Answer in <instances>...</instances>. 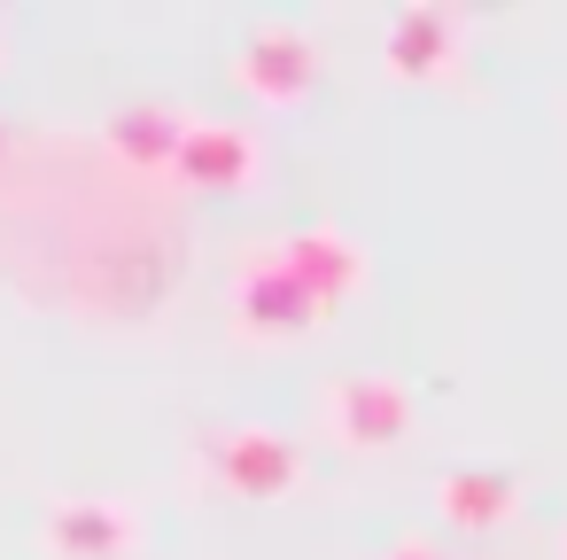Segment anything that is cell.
Masks as SVG:
<instances>
[{
	"label": "cell",
	"mask_w": 567,
	"mask_h": 560,
	"mask_svg": "<svg viewBox=\"0 0 567 560\" xmlns=\"http://www.w3.org/2000/svg\"><path fill=\"white\" fill-rule=\"evenodd\" d=\"M234 86L272 102V110H288V102H303L319 86V55H311V40L296 24H257L241 40V55H234Z\"/></svg>",
	"instance_id": "1"
},
{
	"label": "cell",
	"mask_w": 567,
	"mask_h": 560,
	"mask_svg": "<svg viewBox=\"0 0 567 560\" xmlns=\"http://www.w3.org/2000/svg\"><path fill=\"white\" fill-rule=\"evenodd\" d=\"M272 257H280V273H288L319 312H334V304H350V296L365 288V250H358L342 226H303V234H288Z\"/></svg>",
	"instance_id": "2"
},
{
	"label": "cell",
	"mask_w": 567,
	"mask_h": 560,
	"mask_svg": "<svg viewBox=\"0 0 567 560\" xmlns=\"http://www.w3.org/2000/svg\"><path fill=\"white\" fill-rule=\"evenodd\" d=\"M172 172L187 187H210V195H241L257 180V141L241 125H218V118H187V141L172 156Z\"/></svg>",
	"instance_id": "5"
},
{
	"label": "cell",
	"mask_w": 567,
	"mask_h": 560,
	"mask_svg": "<svg viewBox=\"0 0 567 560\" xmlns=\"http://www.w3.org/2000/svg\"><path fill=\"white\" fill-rule=\"evenodd\" d=\"M133 544V513L110 498H63L48 513V552L55 560H117Z\"/></svg>",
	"instance_id": "8"
},
{
	"label": "cell",
	"mask_w": 567,
	"mask_h": 560,
	"mask_svg": "<svg viewBox=\"0 0 567 560\" xmlns=\"http://www.w3.org/2000/svg\"><path fill=\"white\" fill-rule=\"evenodd\" d=\"M458 55V17L435 9V0H420V9H396L389 40H381V63L389 79H443Z\"/></svg>",
	"instance_id": "7"
},
{
	"label": "cell",
	"mask_w": 567,
	"mask_h": 560,
	"mask_svg": "<svg viewBox=\"0 0 567 560\" xmlns=\"http://www.w3.org/2000/svg\"><path fill=\"white\" fill-rule=\"evenodd\" d=\"M435 513H443L451 529H497V521L520 513V482H513L505 467H451V475L435 482Z\"/></svg>",
	"instance_id": "9"
},
{
	"label": "cell",
	"mask_w": 567,
	"mask_h": 560,
	"mask_svg": "<svg viewBox=\"0 0 567 560\" xmlns=\"http://www.w3.org/2000/svg\"><path fill=\"white\" fill-rule=\"evenodd\" d=\"M218 475H226V490H241V498H280V490H296L303 459H296V444L272 436V428H226V436H218Z\"/></svg>",
	"instance_id": "6"
},
{
	"label": "cell",
	"mask_w": 567,
	"mask_h": 560,
	"mask_svg": "<svg viewBox=\"0 0 567 560\" xmlns=\"http://www.w3.org/2000/svg\"><path fill=\"white\" fill-rule=\"evenodd\" d=\"M389 560H435V552H427V544H396Z\"/></svg>",
	"instance_id": "11"
},
{
	"label": "cell",
	"mask_w": 567,
	"mask_h": 560,
	"mask_svg": "<svg viewBox=\"0 0 567 560\" xmlns=\"http://www.w3.org/2000/svg\"><path fill=\"white\" fill-rule=\"evenodd\" d=\"M179 141H187V118L164 110V102H133V110L110 118V149H117L133 172H164V164L179 156Z\"/></svg>",
	"instance_id": "10"
},
{
	"label": "cell",
	"mask_w": 567,
	"mask_h": 560,
	"mask_svg": "<svg viewBox=\"0 0 567 560\" xmlns=\"http://www.w3.org/2000/svg\"><path fill=\"white\" fill-rule=\"evenodd\" d=\"M559 544H567V537H559Z\"/></svg>",
	"instance_id": "13"
},
{
	"label": "cell",
	"mask_w": 567,
	"mask_h": 560,
	"mask_svg": "<svg viewBox=\"0 0 567 560\" xmlns=\"http://www.w3.org/2000/svg\"><path fill=\"white\" fill-rule=\"evenodd\" d=\"M0 156H9V125H0Z\"/></svg>",
	"instance_id": "12"
},
{
	"label": "cell",
	"mask_w": 567,
	"mask_h": 560,
	"mask_svg": "<svg viewBox=\"0 0 567 560\" xmlns=\"http://www.w3.org/2000/svg\"><path fill=\"white\" fill-rule=\"evenodd\" d=\"M327 420H334L342 444L381 451V444H404V428H412V397H404V381H389V374H350V381H334Z\"/></svg>",
	"instance_id": "4"
},
{
	"label": "cell",
	"mask_w": 567,
	"mask_h": 560,
	"mask_svg": "<svg viewBox=\"0 0 567 560\" xmlns=\"http://www.w3.org/2000/svg\"><path fill=\"white\" fill-rule=\"evenodd\" d=\"M327 312L280 273V257H257V265H241V281H234V327L249 335V343H288V335H303V327H319Z\"/></svg>",
	"instance_id": "3"
}]
</instances>
